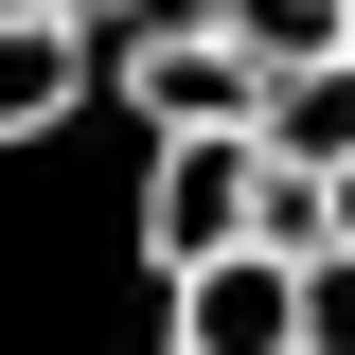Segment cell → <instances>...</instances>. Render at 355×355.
<instances>
[{
	"mask_svg": "<svg viewBox=\"0 0 355 355\" xmlns=\"http://www.w3.org/2000/svg\"><path fill=\"white\" fill-rule=\"evenodd\" d=\"M266 160H302V178H338V160H355V53L266 71Z\"/></svg>",
	"mask_w": 355,
	"mask_h": 355,
	"instance_id": "5b68a950",
	"label": "cell"
},
{
	"mask_svg": "<svg viewBox=\"0 0 355 355\" xmlns=\"http://www.w3.org/2000/svg\"><path fill=\"white\" fill-rule=\"evenodd\" d=\"M125 107H142L160 142H196V125H266V53L231 36L214 0H178V18H142V36H125Z\"/></svg>",
	"mask_w": 355,
	"mask_h": 355,
	"instance_id": "6da1fadb",
	"label": "cell"
},
{
	"mask_svg": "<svg viewBox=\"0 0 355 355\" xmlns=\"http://www.w3.org/2000/svg\"><path fill=\"white\" fill-rule=\"evenodd\" d=\"M178 355H302V249H214V266H178Z\"/></svg>",
	"mask_w": 355,
	"mask_h": 355,
	"instance_id": "3957f363",
	"label": "cell"
},
{
	"mask_svg": "<svg viewBox=\"0 0 355 355\" xmlns=\"http://www.w3.org/2000/svg\"><path fill=\"white\" fill-rule=\"evenodd\" d=\"M338 249H355V160H338Z\"/></svg>",
	"mask_w": 355,
	"mask_h": 355,
	"instance_id": "9c48e42d",
	"label": "cell"
},
{
	"mask_svg": "<svg viewBox=\"0 0 355 355\" xmlns=\"http://www.w3.org/2000/svg\"><path fill=\"white\" fill-rule=\"evenodd\" d=\"M71 89H89V18H0V142L71 125Z\"/></svg>",
	"mask_w": 355,
	"mask_h": 355,
	"instance_id": "277c9868",
	"label": "cell"
},
{
	"mask_svg": "<svg viewBox=\"0 0 355 355\" xmlns=\"http://www.w3.org/2000/svg\"><path fill=\"white\" fill-rule=\"evenodd\" d=\"M0 18H53V0H0Z\"/></svg>",
	"mask_w": 355,
	"mask_h": 355,
	"instance_id": "30bf717a",
	"label": "cell"
},
{
	"mask_svg": "<svg viewBox=\"0 0 355 355\" xmlns=\"http://www.w3.org/2000/svg\"><path fill=\"white\" fill-rule=\"evenodd\" d=\"M214 18L266 53V71H320V53H355V0H214Z\"/></svg>",
	"mask_w": 355,
	"mask_h": 355,
	"instance_id": "8992f818",
	"label": "cell"
},
{
	"mask_svg": "<svg viewBox=\"0 0 355 355\" xmlns=\"http://www.w3.org/2000/svg\"><path fill=\"white\" fill-rule=\"evenodd\" d=\"M302 355H355V249L302 266Z\"/></svg>",
	"mask_w": 355,
	"mask_h": 355,
	"instance_id": "52a82bcc",
	"label": "cell"
},
{
	"mask_svg": "<svg viewBox=\"0 0 355 355\" xmlns=\"http://www.w3.org/2000/svg\"><path fill=\"white\" fill-rule=\"evenodd\" d=\"M53 18H89V36H142V18H178V0H53Z\"/></svg>",
	"mask_w": 355,
	"mask_h": 355,
	"instance_id": "ba28073f",
	"label": "cell"
},
{
	"mask_svg": "<svg viewBox=\"0 0 355 355\" xmlns=\"http://www.w3.org/2000/svg\"><path fill=\"white\" fill-rule=\"evenodd\" d=\"M249 214H266V125H196V142L142 160V249H160V284L214 266V249H249Z\"/></svg>",
	"mask_w": 355,
	"mask_h": 355,
	"instance_id": "7a4b0ae2",
	"label": "cell"
}]
</instances>
